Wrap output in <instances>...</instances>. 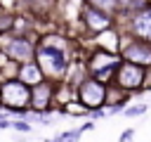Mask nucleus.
<instances>
[{
  "label": "nucleus",
  "mask_w": 151,
  "mask_h": 142,
  "mask_svg": "<svg viewBox=\"0 0 151 142\" xmlns=\"http://www.w3.org/2000/svg\"><path fill=\"white\" fill-rule=\"evenodd\" d=\"M38 62H40V71H45L47 76H61L66 69V59H64L61 50H57V47H40Z\"/></svg>",
  "instance_id": "nucleus-1"
},
{
  "label": "nucleus",
  "mask_w": 151,
  "mask_h": 142,
  "mask_svg": "<svg viewBox=\"0 0 151 142\" xmlns=\"http://www.w3.org/2000/svg\"><path fill=\"white\" fill-rule=\"evenodd\" d=\"M0 102L7 104V106H24L28 102V90L19 80H9L0 90Z\"/></svg>",
  "instance_id": "nucleus-2"
},
{
  "label": "nucleus",
  "mask_w": 151,
  "mask_h": 142,
  "mask_svg": "<svg viewBox=\"0 0 151 142\" xmlns=\"http://www.w3.org/2000/svg\"><path fill=\"white\" fill-rule=\"evenodd\" d=\"M80 99L87 106H99L104 102V88L97 80H85L83 88H80Z\"/></svg>",
  "instance_id": "nucleus-3"
},
{
  "label": "nucleus",
  "mask_w": 151,
  "mask_h": 142,
  "mask_svg": "<svg viewBox=\"0 0 151 142\" xmlns=\"http://www.w3.org/2000/svg\"><path fill=\"white\" fill-rule=\"evenodd\" d=\"M142 78H144V71L139 66H134V64H125L118 71V80H120L123 88H137L142 83Z\"/></svg>",
  "instance_id": "nucleus-4"
},
{
  "label": "nucleus",
  "mask_w": 151,
  "mask_h": 142,
  "mask_svg": "<svg viewBox=\"0 0 151 142\" xmlns=\"http://www.w3.org/2000/svg\"><path fill=\"white\" fill-rule=\"evenodd\" d=\"M7 54L12 57V59H21V62H26V59H31L33 57V50H31V45L26 43V40H12V43H7Z\"/></svg>",
  "instance_id": "nucleus-5"
},
{
  "label": "nucleus",
  "mask_w": 151,
  "mask_h": 142,
  "mask_svg": "<svg viewBox=\"0 0 151 142\" xmlns=\"http://www.w3.org/2000/svg\"><path fill=\"white\" fill-rule=\"evenodd\" d=\"M125 57H127L130 62L151 64V47H146V45H139V43H132V45L125 50Z\"/></svg>",
  "instance_id": "nucleus-6"
},
{
  "label": "nucleus",
  "mask_w": 151,
  "mask_h": 142,
  "mask_svg": "<svg viewBox=\"0 0 151 142\" xmlns=\"http://www.w3.org/2000/svg\"><path fill=\"white\" fill-rule=\"evenodd\" d=\"M134 31H137L139 36H144V38L151 40V9H144L142 14H137V19H134Z\"/></svg>",
  "instance_id": "nucleus-7"
},
{
  "label": "nucleus",
  "mask_w": 151,
  "mask_h": 142,
  "mask_svg": "<svg viewBox=\"0 0 151 142\" xmlns=\"http://www.w3.org/2000/svg\"><path fill=\"white\" fill-rule=\"evenodd\" d=\"M85 14H87V24H90L92 28H97V31H99V28H106V26H109V17H106V14H101L99 9H92V7H90Z\"/></svg>",
  "instance_id": "nucleus-8"
},
{
  "label": "nucleus",
  "mask_w": 151,
  "mask_h": 142,
  "mask_svg": "<svg viewBox=\"0 0 151 142\" xmlns=\"http://www.w3.org/2000/svg\"><path fill=\"white\" fill-rule=\"evenodd\" d=\"M47 99H50V85H45V83L38 80V88H35V92H33V104H35V109H45V106H47Z\"/></svg>",
  "instance_id": "nucleus-9"
},
{
  "label": "nucleus",
  "mask_w": 151,
  "mask_h": 142,
  "mask_svg": "<svg viewBox=\"0 0 151 142\" xmlns=\"http://www.w3.org/2000/svg\"><path fill=\"white\" fill-rule=\"evenodd\" d=\"M40 78H42L40 66H35V64H26V66H24V71H21V80H26V83H38Z\"/></svg>",
  "instance_id": "nucleus-10"
},
{
  "label": "nucleus",
  "mask_w": 151,
  "mask_h": 142,
  "mask_svg": "<svg viewBox=\"0 0 151 142\" xmlns=\"http://www.w3.org/2000/svg\"><path fill=\"white\" fill-rule=\"evenodd\" d=\"M144 111H146V106H144V104H137V106H127L123 114H125V116H142Z\"/></svg>",
  "instance_id": "nucleus-11"
},
{
  "label": "nucleus",
  "mask_w": 151,
  "mask_h": 142,
  "mask_svg": "<svg viewBox=\"0 0 151 142\" xmlns=\"http://www.w3.org/2000/svg\"><path fill=\"white\" fill-rule=\"evenodd\" d=\"M94 5L101 7V9H113L116 7V0H94Z\"/></svg>",
  "instance_id": "nucleus-12"
},
{
  "label": "nucleus",
  "mask_w": 151,
  "mask_h": 142,
  "mask_svg": "<svg viewBox=\"0 0 151 142\" xmlns=\"http://www.w3.org/2000/svg\"><path fill=\"white\" fill-rule=\"evenodd\" d=\"M80 137V130H76V133H64V135H59L57 140H78Z\"/></svg>",
  "instance_id": "nucleus-13"
},
{
  "label": "nucleus",
  "mask_w": 151,
  "mask_h": 142,
  "mask_svg": "<svg viewBox=\"0 0 151 142\" xmlns=\"http://www.w3.org/2000/svg\"><path fill=\"white\" fill-rule=\"evenodd\" d=\"M14 128H17V130H21V133H28V130H31V125H28V123H19V121L14 123Z\"/></svg>",
  "instance_id": "nucleus-14"
}]
</instances>
